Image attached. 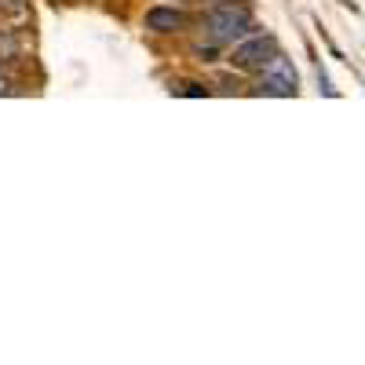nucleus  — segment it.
Returning <instances> with one entry per match:
<instances>
[{
	"label": "nucleus",
	"instance_id": "nucleus-2",
	"mask_svg": "<svg viewBox=\"0 0 365 365\" xmlns=\"http://www.w3.org/2000/svg\"><path fill=\"white\" fill-rule=\"evenodd\" d=\"M256 91H259V96H278V99L296 96V91H299V77H296L292 58H285L282 51L270 55L267 63L256 70Z\"/></svg>",
	"mask_w": 365,
	"mask_h": 365
},
{
	"label": "nucleus",
	"instance_id": "nucleus-7",
	"mask_svg": "<svg viewBox=\"0 0 365 365\" xmlns=\"http://www.w3.org/2000/svg\"><path fill=\"white\" fill-rule=\"evenodd\" d=\"M318 84H322V91H325V96H336V88L329 84V77H325V70H322V66H318Z\"/></svg>",
	"mask_w": 365,
	"mask_h": 365
},
{
	"label": "nucleus",
	"instance_id": "nucleus-1",
	"mask_svg": "<svg viewBox=\"0 0 365 365\" xmlns=\"http://www.w3.org/2000/svg\"><path fill=\"white\" fill-rule=\"evenodd\" d=\"M201 26V37L220 44V48H234L241 37H249L256 29V15L245 0H216V4H208L197 19Z\"/></svg>",
	"mask_w": 365,
	"mask_h": 365
},
{
	"label": "nucleus",
	"instance_id": "nucleus-9",
	"mask_svg": "<svg viewBox=\"0 0 365 365\" xmlns=\"http://www.w3.org/2000/svg\"><path fill=\"white\" fill-rule=\"evenodd\" d=\"M26 4V0H0V8H8V11H19Z\"/></svg>",
	"mask_w": 365,
	"mask_h": 365
},
{
	"label": "nucleus",
	"instance_id": "nucleus-3",
	"mask_svg": "<svg viewBox=\"0 0 365 365\" xmlns=\"http://www.w3.org/2000/svg\"><path fill=\"white\" fill-rule=\"evenodd\" d=\"M278 37L274 34H259V29H252L249 37H241L234 48H230V66L241 70V73H256L270 55H278Z\"/></svg>",
	"mask_w": 365,
	"mask_h": 365
},
{
	"label": "nucleus",
	"instance_id": "nucleus-5",
	"mask_svg": "<svg viewBox=\"0 0 365 365\" xmlns=\"http://www.w3.org/2000/svg\"><path fill=\"white\" fill-rule=\"evenodd\" d=\"M223 48L220 44H212V41H197V44H190V55L197 58V63H216V55H220Z\"/></svg>",
	"mask_w": 365,
	"mask_h": 365
},
{
	"label": "nucleus",
	"instance_id": "nucleus-4",
	"mask_svg": "<svg viewBox=\"0 0 365 365\" xmlns=\"http://www.w3.org/2000/svg\"><path fill=\"white\" fill-rule=\"evenodd\" d=\"M190 26H194V15L182 4H154V8H146V15H143V29L146 34H158V37L187 34Z\"/></svg>",
	"mask_w": 365,
	"mask_h": 365
},
{
	"label": "nucleus",
	"instance_id": "nucleus-6",
	"mask_svg": "<svg viewBox=\"0 0 365 365\" xmlns=\"http://www.w3.org/2000/svg\"><path fill=\"white\" fill-rule=\"evenodd\" d=\"M172 91H179V96H194V99H201V96H208V84H201V81H187L182 88H172Z\"/></svg>",
	"mask_w": 365,
	"mask_h": 365
},
{
	"label": "nucleus",
	"instance_id": "nucleus-10",
	"mask_svg": "<svg viewBox=\"0 0 365 365\" xmlns=\"http://www.w3.org/2000/svg\"><path fill=\"white\" fill-rule=\"evenodd\" d=\"M187 4H205L208 8V4H216V0H187Z\"/></svg>",
	"mask_w": 365,
	"mask_h": 365
},
{
	"label": "nucleus",
	"instance_id": "nucleus-8",
	"mask_svg": "<svg viewBox=\"0 0 365 365\" xmlns=\"http://www.w3.org/2000/svg\"><path fill=\"white\" fill-rule=\"evenodd\" d=\"M8 91H11V77L0 70V96H8Z\"/></svg>",
	"mask_w": 365,
	"mask_h": 365
}]
</instances>
